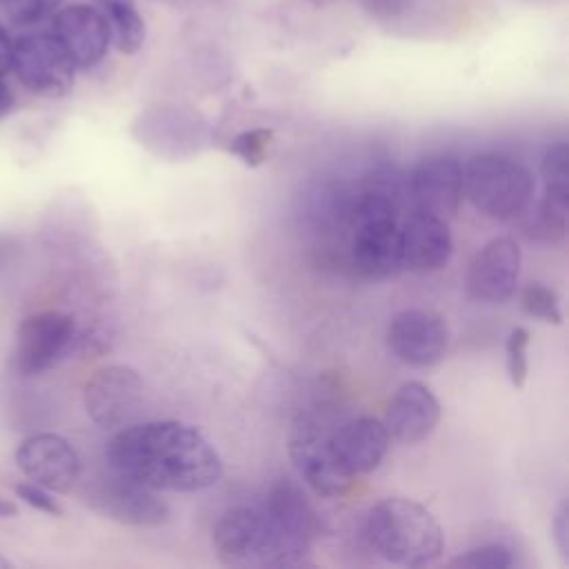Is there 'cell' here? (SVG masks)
<instances>
[{
  "label": "cell",
  "mask_w": 569,
  "mask_h": 569,
  "mask_svg": "<svg viewBox=\"0 0 569 569\" xmlns=\"http://www.w3.org/2000/svg\"><path fill=\"white\" fill-rule=\"evenodd\" d=\"M109 471L153 491H200L222 476V458L204 433L180 420L124 425L104 449Z\"/></svg>",
  "instance_id": "cell-1"
},
{
  "label": "cell",
  "mask_w": 569,
  "mask_h": 569,
  "mask_svg": "<svg viewBox=\"0 0 569 569\" xmlns=\"http://www.w3.org/2000/svg\"><path fill=\"white\" fill-rule=\"evenodd\" d=\"M213 547L220 562L231 567H293L311 549L264 502L227 509L213 527Z\"/></svg>",
  "instance_id": "cell-2"
},
{
  "label": "cell",
  "mask_w": 569,
  "mask_h": 569,
  "mask_svg": "<svg viewBox=\"0 0 569 569\" xmlns=\"http://www.w3.org/2000/svg\"><path fill=\"white\" fill-rule=\"evenodd\" d=\"M369 547L391 565L427 567L440 560L445 533L433 513L409 498L376 502L365 520Z\"/></svg>",
  "instance_id": "cell-3"
},
{
  "label": "cell",
  "mask_w": 569,
  "mask_h": 569,
  "mask_svg": "<svg viewBox=\"0 0 569 569\" xmlns=\"http://www.w3.org/2000/svg\"><path fill=\"white\" fill-rule=\"evenodd\" d=\"M353 236L351 262L371 280H387L402 271L400 220L393 196L387 189H365L351 207Z\"/></svg>",
  "instance_id": "cell-4"
},
{
  "label": "cell",
  "mask_w": 569,
  "mask_h": 569,
  "mask_svg": "<svg viewBox=\"0 0 569 569\" xmlns=\"http://www.w3.org/2000/svg\"><path fill=\"white\" fill-rule=\"evenodd\" d=\"M462 196L485 216L509 220L525 213L536 196V178L502 153H476L462 164Z\"/></svg>",
  "instance_id": "cell-5"
},
{
  "label": "cell",
  "mask_w": 569,
  "mask_h": 569,
  "mask_svg": "<svg viewBox=\"0 0 569 569\" xmlns=\"http://www.w3.org/2000/svg\"><path fill=\"white\" fill-rule=\"evenodd\" d=\"M11 71L33 96L58 100L71 93L76 64L53 33H22L11 42Z\"/></svg>",
  "instance_id": "cell-6"
},
{
  "label": "cell",
  "mask_w": 569,
  "mask_h": 569,
  "mask_svg": "<svg viewBox=\"0 0 569 569\" xmlns=\"http://www.w3.org/2000/svg\"><path fill=\"white\" fill-rule=\"evenodd\" d=\"M76 340V318L67 311H38L16 329L11 367L18 376H38L53 367Z\"/></svg>",
  "instance_id": "cell-7"
},
{
  "label": "cell",
  "mask_w": 569,
  "mask_h": 569,
  "mask_svg": "<svg viewBox=\"0 0 569 569\" xmlns=\"http://www.w3.org/2000/svg\"><path fill=\"white\" fill-rule=\"evenodd\" d=\"M144 396L140 373L127 365H107L84 382L82 400L89 418L102 429H116L131 422Z\"/></svg>",
  "instance_id": "cell-8"
},
{
  "label": "cell",
  "mask_w": 569,
  "mask_h": 569,
  "mask_svg": "<svg viewBox=\"0 0 569 569\" xmlns=\"http://www.w3.org/2000/svg\"><path fill=\"white\" fill-rule=\"evenodd\" d=\"M387 345L405 365L431 367L447 353L449 327L431 309H402L387 325Z\"/></svg>",
  "instance_id": "cell-9"
},
{
  "label": "cell",
  "mask_w": 569,
  "mask_h": 569,
  "mask_svg": "<svg viewBox=\"0 0 569 569\" xmlns=\"http://www.w3.org/2000/svg\"><path fill=\"white\" fill-rule=\"evenodd\" d=\"M16 465L31 482L64 493L80 478V456L73 445L58 433H33L16 449Z\"/></svg>",
  "instance_id": "cell-10"
},
{
  "label": "cell",
  "mask_w": 569,
  "mask_h": 569,
  "mask_svg": "<svg viewBox=\"0 0 569 569\" xmlns=\"http://www.w3.org/2000/svg\"><path fill=\"white\" fill-rule=\"evenodd\" d=\"M89 502L102 516L131 527H160L169 520V507L153 489L113 471L93 485Z\"/></svg>",
  "instance_id": "cell-11"
},
{
  "label": "cell",
  "mask_w": 569,
  "mask_h": 569,
  "mask_svg": "<svg viewBox=\"0 0 569 569\" xmlns=\"http://www.w3.org/2000/svg\"><path fill=\"white\" fill-rule=\"evenodd\" d=\"M520 247L509 236L491 238L473 256L467 271V291L473 300L500 305L516 291L520 276Z\"/></svg>",
  "instance_id": "cell-12"
},
{
  "label": "cell",
  "mask_w": 569,
  "mask_h": 569,
  "mask_svg": "<svg viewBox=\"0 0 569 569\" xmlns=\"http://www.w3.org/2000/svg\"><path fill=\"white\" fill-rule=\"evenodd\" d=\"M51 33L73 60L76 69L96 67L111 44L109 27L91 4H67L53 11Z\"/></svg>",
  "instance_id": "cell-13"
},
{
  "label": "cell",
  "mask_w": 569,
  "mask_h": 569,
  "mask_svg": "<svg viewBox=\"0 0 569 569\" xmlns=\"http://www.w3.org/2000/svg\"><path fill=\"white\" fill-rule=\"evenodd\" d=\"M327 442L340 471L356 478L373 471L385 460L391 436L382 420L360 416L340 425L331 436H327Z\"/></svg>",
  "instance_id": "cell-14"
},
{
  "label": "cell",
  "mask_w": 569,
  "mask_h": 569,
  "mask_svg": "<svg viewBox=\"0 0 569 569\" xmlns=\"http://www.w3.org/2000/svg\"><path fill=\"white\" fill-rule=\"evenodd\" d=\"M413 209L449 220L462 202V164L451 156L425 158L409 176Z\"/></svg>",
  "instance_id": "cell-15"
},
{
  "label": "cell",
  "mask_w": 569,
  "mask_h": 569,
  "mask_svg": "<svg viewBox=\"0 0 569 569\" xmlns=\"http://www.w3.org/2000/svg\"><path fill=\"white\" fill-rule=\"evenodd\" d=\"M289 456L298 476L322 498H338L349 491L351 478L336 465L327 436H322L313 425L296 427L289 440Z\"/></svg>",
  "instance_id": "cell-16"
},
{
  "label": "cell",
  "mask_w": 569,
  "mask_h": 569,
  "mask_svg": "<svg viewBox=\"0 0 569 569\" xmlns=\"http://www.w3.org/2000/svg\"><path fill=\"white\" fill-rule=\"evenodd\" d=\"M402 242V269L413 273H429L442 269L453 253V238L449 222L436 213L413 209V213L400 222Z\"/></svg>",
  "instance_id": "cell-17"
},
{
  "label": "cell",
  "mask_w": 569,
  "mask_h": 569,
  "mask_svg": "<svg viewBox=\"0 0 569 569\" xmlns=\"http://www.w3.org/2000/svg\"><path fill=\"white\" fill-rule=\"evenodd\" d=\"M382 422L393 440L402 445L422 442L440 422V402L427 385L418 380L402 382L391 396Z\"/></svg>",
  "instance_id": "cell-18"
},
{
  "label": "cell",
  "mask_w": 569,
  "mask_h": 569,
  "mask_svg": "<svg viewBox=\"0 0 569 569\" xmlns=\"http://www.w3.org/2000/svg\"><path fill=\"white\" fill-rule=\"evenodd\" d=\"M93 7L104 18L109 27L111 44L120 53L133 56L142 49L147 38V27L138 11L136 0H93Z\"/></svg>",
  "instance_id": "cell-19"
},
{
  "label": "cell",
  "mask_w": 569,
  "mask_h": 569,
  "mask_svg": "<svg viewBox=\"0 0 569 569\" xmlns=\"http://www.w3.org/2000/svg\"><path fill=\"white\" fill-rule=\"evenodd\" d=\"M567 207L569 200L542 193L525 222V236L542 244H556L567 233Z\"/></svg>",
  "instance_id": "cell-20"
},
{
  "label": "cell",
  "mask_w": 569,
  "mask_h": 569,
  "mask_svg": "<svg viewBox=\"0 0 569 569\" xmlns=\"http://www.w3.org/2000/svg\"><path fill=\"white\" fill-rule=\"evenodd\" d=\"M540 178L547 196L569 200V149L567 142H553L547 147L540 160Z\"/></svg>",
  "instance_id": "cell-21"
},
{
  "label": "cell",
  "mask_w": 569,
  "mask_h": 569,
  "mask_svg": "<svg viewBox=\"0 0 569 569\" xmlns=\"http://www.w3.org/2000/svg\"><path fill=\"white\" fill-rule=\"evenodd\" d=\"M273 142V129L267 127H256V129H244L238 136H233L229 151L247 167H258L267 160V151Z\"/></svg>",
  "instance_id": "cell-22"
},
{
  "label": "cell",
  "mask_w": 569,
  "mask_h": 569,
  "mask_svg": "<svg viewBox=\"0 0 569 569\" xmlns=\"http://www.w3.org/2000/svg\"><path fill=\"white\" fill-rule=\"evenodd\" d=\"M520 302H522V309L531 318H538V320L549 322V325H560L562 322V311H560L558 296H556L553 289H549L542 282H529L520 293Z\"/></svg>",
  "instance_id": "cell-23"
},
{
  "label": "cell",
  "mask_w": 569,
  "mask_h": 569,
  "mask_svg": "<svg viewBox=\"0 0 569 569\" xmlns=\"http://www.w3.org/2000/svg\"><path fill=\"white\" fill-rule=\"evenodd\" d=\"M513 565H516V556L511 547L502 542L473 547L449 562V567H467V569H509Z\"/></svg>",
  "instance_id": "cell-24"
},
{
  "label": "cell",
  "mask_w": 569,
  "mask_h": 569,
  "mask_svg": "<svg viewBox=\"0 0 569 569\" xmlns=\"http://www.w3.org/2000/svg\"><path fill=\"white\" fill-rule=\"evenodd\" d=\"M529 331L527 327H511L507 342H505V353H507V373L509 380L516 389H522L529 376Z\"/></svg>",
  "instance_id": "cell-25"
},
{
  "label": "cell",
  "mask_w": 569,
  "mask_h": 569,
  "mask_svg": "<svg viewBox=\"0 0 569 569\" xmlns=\"http://www.w3.org/2000/svg\"><path fill=\"white\" fill-rule=\"evenodd\" d=\"M62 0H2L7 18L18 27H33L53 16Z\"/></svg>",
  "instance_id": "cell-26"
},
{
  "label": "cell",
  "mask_w": 569,
  "mask_h": 569,
  "mask_svg": "<svg viewBox=\"0 0 569 569\" xmlns=\"http://www.w3.org/2000/svg\"><path fill=\"white\" fill-rule=\"evenodd\" d=\"M13 491H16V496H18L22 502H27L29 507H33L36 511H42V513L56 516V518L62 516V505L49 493V489H44V487L31 482V480H22V482H18V485L13 487Z\"/></svg>",
  "instance_id": "cell-27"
},
{
  "label": "cell",
  "mask_w": 569,
  "mask_h": 569,
  "mask_svg": "<svg viewBox=\"0 0 569 569\" xmlns=\"http://www.w3.org/2000/svg\"><path fill=\"white\" fill-rule=\"evenodd\" d=\"M551 536H553V542H556L562 560H569V507H567V500H562L553 513Z\"/></svg>",
  "instance_id": "cell-28"
},
{
  "label": "cell",
  "mask_w": 569,
  "mask_h": 569,
  "mask_svg": "<svg viewBox=\"0 0 569 569\" xmlns=\"http://www.w3.org/2000/svg\"><path fill=\"white\" fill-rule=\"evenodd\" d=\"M11 38L7 31L0 27V76L4 78L11 71Z\"/></svg>",
  "instance_id": "cell-29"
},
{
  "label": "cell",
  "mask_w": 569,
  "mask_h": 569,
  "mask_svg": "<svg viewBox=\"0 0 569 569\" xmlns=\"http://www.w3.org/2000/svg\"><path fill=\"white\" fill-rule=\"evenodd\" d=\"M13 107V93L9 89V84L2 80L0 76V118H4Z\"/></svg>",
  "instance_id": "cell-30"
},
{
  "label": "cell",
  "mask_w": 569,
  "mask_h": 569,
  "mask_svg": "<svg viewBox=\"0 0 569 569\" xmlns=\"http://www.w3.org/2000/svg\"><path fill=\"white\" fill-rule=\"evenodd\" d=\"M18 516V507L11 500L0 498V518H13Z\"/></svg>",
  "instance_id": "cell-31"
},
{
  "label": "cell",
  "mask_w": 569,
  "mask_h": 569,
  "mask_svg": "<svg viewBox=\"0 0 569 569\" xmlns=\"http://www.w3.org/2000/svg\"><path fill=\"white\" fill-rule=\"evenodd\" d=\"M13 567V562L9 560V558H4V556H0V569H11Z\"/></svg>",
  "instance_id": "cell-32"
},
{
  "label": "cell",
  "mask_w": 569,
  "mask_h": 569,
  "mask_svg": "<svg viewBox=\"0 0 569 569\" xmlns=\"http://www.w3.org/2000/svg\"><path fill=\"white\" fill-rule=\"evenodd\" d=\"M0 4H2V0H0Z\"/></svg>",
  "instance_id": "cell-33"
}]
</instances>
